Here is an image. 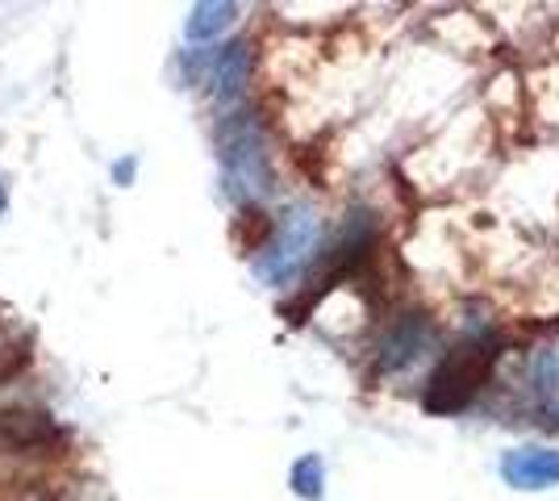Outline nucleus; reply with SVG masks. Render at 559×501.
<instances>
[{
    "instance_id": "obj_8",
    "label": "nucleus",
    "mask_w": 559,
    "mask_h": 501,
    "mask_svg": "<svg viewBox=\"0 0 559 501\" xmlns=\"http://www.w3.org/2000/svg\"><path fill=\"white\" fill-rule=\"evenodd\" d=\"M238 17V4H226V0H205L188 13L185 22V38L188 43H213L217 34H226Z\"/></svg>"
},
{
    "instance_id": "obj_5",
    "label": "nucleus",
    "mask_w": 559,
    "mask_h": 501,
    "mask_svg": "<svg viewBox=\"0 0 559 501\" xmlns=\"http://www.w3.org/2000/svg\"><path fill=\"white\" fill-rule=\"evenodd\" d=\"M501 477L513 489H551V485H559V448H518V452H506Z\"/></svg>"
},
{
    "instance_id": "obj_1",
    "label": "nucleus",
    "mask_w": 559,
    "mask_h": 501,
    "mask_svg": "<svg viewBox=\"0 0 559 501\" xmlns=\"http://www.w3.org/2000/svg\"><path fill=\"white\" fill-rule=\"evenodd\" d=\"M217 159L226 171V189L238 201H259L272 192V167H267V146L259 130L255 114H226L217 121Z\"/></svg>"
},
{
    "instance_id": "obj_2",
    "label": "nucleus",
    "mask_w": 559,
    "mask_h": 501,
    "mask_svg": "<svg viewBox=\"0 0 559 501\" xmlns=\"http://www.w3.org/2000/svg\"><path fill=\"white\" fill-rule=\"evenodd\" d=\"M313 247H318V217L313 210L297 205L284 214L272 242H263V251L255 255V276L263 285H288L309 263Z\"/></svg>"
},
{
    "instance_id": "obj_3",
    "label": "nucleus",
    "mask_w": 559,
    "mask_h": 501,
    "mask_svg": "<svg viewBox=\"0 0 559 501\" xmlns=\"http://www.w3.org/2000/svg\"><path fill=\"white\" fill-rule=\"evenodd\" d=\"M71 430L59 427L47 409H0V455L13 460H63Z\"/></svg>"
},
{
    "instance_id": "obj_4",
    "label": "nucleus",
    "mask_w": 559,
    "mask_h": 501,
    "mask_svg": "<svg viewBox=\"0 0 559 501\" xmlns=\"http://www.w3.org/2000/svg\"><path fill=\"white\" fill-rule=\"evenodd\" d=\"M492 351L485 347H464L447 359L443 368L435 372V381L426 389V409L435 414H451V409H464L476 393V384L485 381V368H489Z\"/></svg>"
},
{
    "instance_id": "obj_9",
    "label": "nucleus",
    "mask_w": 559,
    "mask_h": 501,
    "mask_svg": "<svg viewBox=\"0 0 559 501\" xmlns=\"http://www.w3.org/2000/svg\"><path fill=\"white\" fill-rule=\"evenodd\" d=\"M293 493L305 501L322 498V480H326V464H322V455H301L297 464H293Z\"/></svg>"
},
{
    "instance_id": "obj_6",
    "label": "nucleus",
    "mask_w": 559,
    "mask_h": 501,
    "mask_svg": "<svg viewBox=\"0 0 559 501\" xmlns=\"http://www.w3.org/2000/svg\"><path fill=\"white\" fill-rule=\"evenodd\" d=\"M247 75H251V47L247 43H226L222 50H213L210 93L217 105H234L247 93Z\"/></svg>"
},
{
    "instance_id": "obj_14",
    "label": "nucleus",
    "mask_w": 559,
    "mask_h": 501,
    "mask_svg": "<svg viewBox=\"0 0 559 501\" xmlns=\"http://www.w3.org/2000/svg\"><path fill=\"white\" fill-rule=\"evenodd\" d=\"M4 210H9V196H4V184H0V217H4Z\"/></svg>"
},
{
    "instance_id": "obj_12",
    "label": "nucleus",
    "mask_w": 559,
    "mask_h": 501,
    "mask_svg": "<svg viewBox=\"0 0 559 501\" xmlns=\"http://www.w3.org/2000/svg\"><path fill=\"white\" fill-rule=\"evenodd\" d=\"M559 381V359L556 351H538L535 356V384L543 389V393H551Z\"/></svg>"
},
{
    "instance_id": "obj_13",
    "label": "nucleus",
    "mask_w": 559,
    "mask_h": 501,
    "mask_svg": "<svg viewBox=\"0 0 559 501\" xmlns=\"http://www.w3.org/2000/svg\"><path fill=\"white\" fill-rule=\"evenodd\" d=\"M134 171H139V159H130V155H126V159H117V164H114V180L126 189V184L134 180Z\"/></svg>"
},
{
    "instance_id": "obj_11",
    "label": "nucleus",
    "mask_w": 559,
    "mask_h": 501,
    "mask_svg": "<svg viewBox=\"0 0 559 501\" xmlns=\"http://www.w3.org/2000/svg\"><path fill=\"white\" fill-rule=\"evenodd\" d=\"M0 501H63L47 480H9V489H0Z\"/></svg>"
},
{
    "instance_id": "obj_10",
    "label": "nucleus",
    "mask_w": 559,
    "mask_h": 501,
    "mask_svg": "<svg viewBox=\"0 0 559 501\" xmlns=\"http://www.w3.org/2000/svg\"><path fill=\"white\" fill-rule=\"evenodd\" d=\"M29 351H34V338H29V334L0 338V384H9L13 377H22L25 363H29Z\"/></svg>"
},
{
    "instance_id": "obj_7",
    "label": "nucleus",
    "mask_w": 559,
    "mask_h": 501,
    "mask_svg": "<svg viewBox=\"0 0 559 501\" xmlns=\"http://www.w3.org/2000/svg\"><path fill=\"white\" fill-rule=\"evenodd\" d=\"M426 343H430V326H426L421 318H405V322L393 326L389 338L380 343V372H396V368L414 363Z\"/></svg>"
}]
</instances>
